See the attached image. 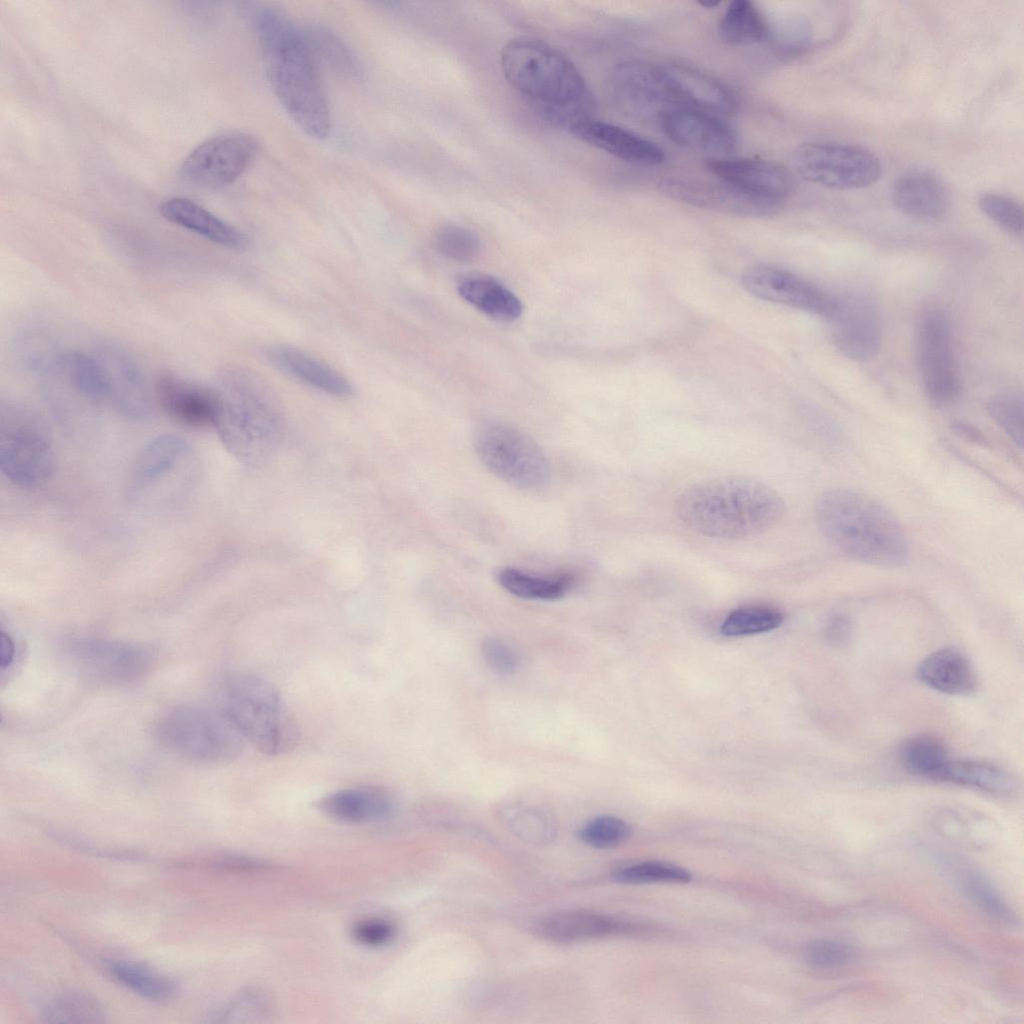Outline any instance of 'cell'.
Segmentation results:
<instances>
[{
	"mask_svg": "<svg viewBox=\"0 0 1024 1024\" xmlns=\"http://www.w3.org/2000/svg\"><path fill=\"white\" fill-rule=\"evenodd\" d=\"M324 815L339 822L363 824L389 817L396 807L393 793L377 785L340 789L321 797L316 803Z\"/></svg>",
	"mask_w": 1024,
	"mask_h": 1024,
	"instance_id": "24",
	"label": "cell"
},
{
	"mask_svg": "<svg viewBox=\"0 0 1024 1024\" xmlns=\"http://www.w3.org/2000/svg\"><path fill=\"white\" fill-rule=\"evenodd\" d=\"M43 1016L53 1023H94L102 1020L99 1003L84 994H66L48 1003Z\"/></svg>",
	"mask_w": 1024,
	"mask_h": 1024,
	"instance_id": "42",
	"label": "cell"
},
{
	"mask_svg": "<svg viewBox=\"0 0 1024 1024\" xmlns=\"http://www.w3.org/2000/svg\"><path fill=\"white\" fill-rule=\"evenodd\" d=\"M783 613L768 605H747L728 614L720 629L725 636H745L767 632L779 627Z\"/></svg>",
	"mask_w": 1024,
	"mask_h": 1024,
	"instance_id": "39",
	"label": "cell"
},
{
	"mask_svg": "<svg viewBox=\"0 0 1024 1024\" xmlns=\"http://www.w3.org/2000/svg\"><path fill=\"white\" fill-rule=\"evenodd\" d=\"M933 780L975 788L995 795H1011L1015 778L1003 768L982 761L948 760Z\"/></svg>",
	"mask_w": 1024,
	"mask_h": 1024,
	"instance_id": "32",
	"label": "cell"
},
{
	"mask_svg": "<svg viewBox=\"0 0 1024 1024\" xmlns=\"http://www.w3.org/2000/svg\"><path fill=\"white\" fill-rule=\"evenodd\" d=\"M475 448L490 472L516 487L539 489L550 479V463L543 449L510 424H482L476 432Z\"/></svg>",
	"mask_w": 1024,
	"mask_h": 1024,
	"instance_id": "9",
	"label": "cell"
},
{
	"mask_svg": "<svg viewBox=\"0 0 1024 1024\" xmlns=\"http://www.w3.org/2000/svg\"><path fill=\"white\" fill-rule=\"evenodd\" d=\"M272 1002L262 989L248 988L235 995L217 1013L219 1022H257L268 1016Z\"/></svg>",
	"mask_w": 1024,
	"mask_h": 1024,
	"instance_id": "44",
	"label": "cell"
},
{
	"mask_svg": "<svg viewBox=\"0 0 1024 1024\" xmlns=\"http://www.w3.org/2000/svg\"><path fill=\"white\" fill-rule=\"evenodd\" d=\"M657 122L664 134L682 147L729 154L738 141L733 129L717 115L685 106H674L662 112Z\"/></svg>",
	"mask_w": 1024,
	"mask_h": 1024,
	"instance_id": "18",
	"label": "cell"
},
{
	"mask_svg": "<svg viewBox=\"0 0 1024 1024\" xmlns=\"http://www.w3.org/2000/svg\"><path fill=\"white\" fill-rule=\"evenodd\" d=\"M615 107L637 120L658 119L666 109L678 106L660 66L638 60L616 65L608 79Z\"/></svg>",
	"mask_w": 1024,
	"mask_h": 1024,
	"instance_id": "15",
	"label": "cell"
},
{
	"mask_svg": "<svg viewBox=\"0 0 1024 1024\" xmlns=\"http://www.w3.org/2000/svg\"><path fill=\"white\" fill-rule=\"evenodd\" d=\"M987 410L995 423L1020 448L1024 439V408L1022 400L1012 396H998L987 403Z\"/></svg>",
	"mask_w": 1024,
	"mask_h": 1024,
	"instance_id": "48",
	"label": "cell"
},
{
	"mask_svg": "<svg viewBox=\"0 0 1024 1024\" xmlns=\"http://www.w3.org/2000/svg\"><path fill=\"white\" fill-rule=\"evenodd\" d=\"M776 34L779 46L788 55H798L804 52L812 41L811 25L800 16L785 20L780 24Z\"/></svg>",
	"mask_w": 1024,
	"mask_h": 1024,
	"instance_id": "52",
	"label": "cell"
},
{
	"mask_svg": "<svg viewBox=\"0 0 1024 1024\" xmlns=\"http://www.w3.org/2000/svg\"><path fill=\"white\" fill-rule=\"evenodd\" d=\"M220 412L215 429L225 447L246 463H258L277 446L282 417L268 383L254 371L226 367L216 389Z\"/></svg>",
	"mask_w": 1024,
	"mask_h": 1024,
	"instance_id": "5",
	"label": "cell"
},
{
	"mask_svg": "<svg viewBox=\"0 0 1024 1024\" xmlns=\"http://www.w3.org/2000/svg\"><path fill=\"white\" fill-rule=\"evenodd\" d=\"M661 68L678 106L714 115H730L737 109L733 91L717 78L680 63L667 64Z\"/></svg>",
	"mask_w": 1024,
	"mask_h": 1024,
	"instance_id": "21",
	"label": "cell"
},
{
	"mask_svg": "<svg viewBox=\"0 0 1024 1024\" xmlns=\"http://www.w3.org/2000/svg\"><path fill=\"white\" fill-rule=\"evenodd\" d=\"M900 760L911 773L934 779L938 771L949 760L943 743L935 737L917 735L903 742Z\"/></svg>",
	"mask_w": 1024,
	"mask_h": 1024,
	"instance_id": "37",
	"label": "cell"
},
{
	"mask_svg": "<svg viewBox=\"0 0 1024 1024\" xmlns=\"http://www.w3.org/2000/svg\"><path fill=\"white\" fill-rule=\"evenodd\" d=\"M794 164L806 181L836 190L871 186L882 172L878 157L870 150L830 141L803 143L794 153Z\"/></svg>",
	"mask_w": 1024,
	"mask_h": 1024,
	"instance_id": "12",
	"label": "cell"
},
{
	"mask_svg": "<svg viewBox=\"0 0 1024 1024\" xmlns=\"http://www.w3.org/2000/svg\"><path fill=\"white\" fill-rule=\"evenodd\" d=\"M508 827L519 838L535 844H543L554 839L555 823L545 812L527 806H515L508 809L504 816Z\"/></svg>",
	"mask_w": 1024,
	"mask_h": 1024,
	"instance_id": "43",
	"label": "cell"
},
{
	"mask_svg": "<svg viewBox=\"0 0 1024 1024\" xmlns=\"http://www.w3.org/2000/svg\"><path fill=\"white\" fill-rule=\"evenodd\" d=\"M258 142L244 132H228L198 145L183 161L181 177L193 186L218 189L237 180L251 165Z\"/></svg>",
	"mask_w": 1024,
	"mask_h": 1024,
	"instance_id": "14",
	"label": "cell"
},
{
	"mask_svg": "<svg viewBox=\"0 0 1024 1024\" xmlns=\"http://www.w3.org/2000/svg\"><path fill=\"white\" fill-rule=\"evenodd\" d=\"M657 186L662 194L683 204L743 217H770L783 205L781 200L755 195L721 180L669 177Z\"/></svg>",
	"mask_w": 1024,
	"mask_h": 1024,
	"instance_id": "16",
	"label": "cell"
},
{
	"mask_svg": "<svg viewBox=\"0 0 1024 1024\" xmlns=\"http://www.w3.org/2000/svg\"><path fill=\"white\" fill-rule=\"evenodd\" d=\"M706 167L721 181L771 199L783 201L793 185L784 167L767 160L716 157L708 160Z\"/></svg>",
	"mask_w": 1024,
	"mask_h": 1024,
	"instance_id": "22",
	"label": "cell"
},
{
	"mask_svg": "<svg viewBox=\"0 0 1024 1024\" xmlns=\"http://www.w3.org/2000/svg\"><path fill=\"white\" fill-rule=\"evenodd\" d=\"M221 707L244 739L259 752L279 756L300 740L299 724L278 689L252 673H237L224 683Z\"/></svg>",
	"mask_w": 1024,
	"mask_h": 1024,
	"instance_id": "6",
	"label": "cell"
},
{
	"mask_svg": "<svg viewBox=\"0 0 1024 1024\" xmlns=\"http://www.w3.org/2000/svg\"><path fill=\"white\" fill-rule=\"evenodd\" d=\"M675 513L690 529L721 539H745L773 528L785 513L781 495L744 476L698 482L683 490Z\"/></svg>",
	"mask_w": 1024,
	"mask_h": 1024,
	"instance_id": "2",
	"label": "cell"
},
{
	"mask_svg": "<svg viewBox=\"0 0 1024 1024\" xmlns=\"http://www.w3.org/2000/svg\"><path fill=\"white\" fill-rule=\"evenodd\" d=\"M718 34L725 44L747 46L768 38L770 27L753 2L734 0L719 22Z\"/></svg>",
	"mask_w": 1024,
	"mask_h": 1024,
	"instance_id": "34",
	"label": "cell"
},
{
	"mask_svg": "<svg viewBox=\"0 0 1024 1024\" xmlns=\"http://www.w3.org/2000/svg\"><path fill=\"white\" fill-rule=\"evenodd\" d=\"M852 956V948L846 943L836 940H814L805 949L806 961L812 966L821 968L843 966L852 959Z\"/></svg>",
	"mask_w": 1024,
	"mask_h": 1024,
	"instance_id": "50",
	"label": "cell"
},
{
	"mask_svg": "<svg viewBox=\"0 0 1024 1024\" xmlns=\"http://www.w3.org/2000/svg\"><path fill=\"white\" fill-rule=\"evenodd\" d=\"M154 732L169 754L201 766L233 762L246 741L222 708L202 704L168 710L156 722Z\"/></svg>",
	"mask_w": 1024,
	"mask_h": 1024,
	"instance_id": "7",
	"label": "cell"
},
{
	"mask_svg": "<svg viewBox=\"0 0 1024 1024\" xmlns=\"http://www.w3.org/2000/svg\"><path fill=\"white\" fill-rule=\"evenodd\" d=\"M700 4L702 6H704V7H706V8L707 7L708 8H712V7L718 6L720 4V2L719 1H706V2H701Z\"/></svg>",
	"mask_w": 1024,
	"mask_h": 1024,
	"instance_id": "56",
	"label": "cell"
},
{
	"mask_svg": "<svg viewBox=\"0 0 1024 1024\" xmlns=\"http://www.w3.org/2000/svg\"><path fill=\"white\" fill-rule=\"evenodd\" d=\"M978 206L988 218L1005 231L1022 235L1023 209L1014 199L997 193H984L978 199Z\"/></svg>",
	"mask_w": 1024,
	"mask_h": 1024,
	"instance_id": "47",
	"label": "cell"
},
{
	"mask_svg": "<svg viewBox=\"0 0 1024 1024\" xmlns=\"http://www.w3.org/2000/svg\"><path fill=\"white\" fill-rule=\"evenodd\" d=\"M632 835L631 826L623 819L602 815L585 823L578 832L579 839L595 849L615 848L625 843Z\"/></svg>",
	"mask_w": 1024,
	"mask_h": 1024,
	"instance_id": "46",
	"label": "cell"
},
{
	"mask_svg": "<svg viewBox=\"0 0 1024 1024\" xmlns=\"http://www.w3.org/2000/svg\"><path fill=\"white\" fill-rule=\"evenodd\" d=\"M197 476L198 462L190 445L179 436H158L136 458L127 495L141 507L166 508L194 488Z\"/></svg>",
	"mask_w": 1024,
	"mask_h": 1024,
	"instance_id": "8",
	"label": "cell"
},
{
	"mask_svg": "<svg viewBox=\"0 0 1024 1024\" xmlns=\"http://www.w3.org/2000/svg\"><path fill=\"white\" fill-rule=\"evenodd\" d=\"M503 75L546 118L569 125L590 118L593 95L574 63L539 39L518 37L501 50Z\"/></svg>",
	"mask_w": 1024,
	"mask_h": 1024,
	"instance_id": "3",
	"label": "cell"
},
{
	"mask_svg": "<svg viewBox=\"0 0 1024 1024\" xmlns=\"http://www.w3.org/2000/svg\"><path fill=\"white\" fill-rule=\"evenodd\" d=\"M851 621L843 614H834L825 628L826 638L834 644H844L851 635Z\"/></svg>",
	"mask_w": 1024,
	"mask_h": 1024,
	"instance_id": "53",
	"label": "cell"
},
{
	"mask_svg": "<svg viewBox=\"0 0 1024 1024\" xmlns=\"http://www.w3.org/2000/svg\"><path fill=\"white\" fill-rule=\"evenodd\" d=\"M107 969L124 986L151 1001H166L177 991L173 980L139 963L111 961Z\"/></svg>",
	"mask_w": 1024,
	"mask_h": 1024,
	"instance_id": "36",
	"label": "cell"
},
{
	"mask_svg": "<svg viewBox=\"0 0 1024 1024\" xmlns=\"http://www.w3.org/2000/svg\"><path fill=\"white\" fill-rule=\"evenodd\" d=\"M917 678L938 692L966 696L977 687L975 672L966 657L953 648H942L924 658Z\"/></svg>",
	"mask_w": 1024,
	"mask_h": 1024,
	"instance_id": "29",
	"label": "cell"
},
{
	"mask_svg": "<svg viewBox=\"0 0 1024 1024\" xmlns=\"http://www.w3.org/2000/svg\"><path fill=\"white\" fill-rule=\"evenodd\" d=\"M814 517L822 535L852 559L882 567H900L909 559V542L897 517L863 492L836 488L821 493Z\"/></svg>",
	"mask_w": 1024,
	"mask_h": 1024,
	"instance_id": "4",
	"label": "cell"
},
{
	"mask_svg": "<svg viewBox=\"0 0 1024 1024\" xmlns=\"http://www.w3.org/2000/svg\"><path fill=\"white\" fill-rule=\"evenodd\" d=\"M834 323L833 343L845 357L867 362L873 359L881 346V327L878 313L865 297L851 295L839 299Z\"/></svg>",
	"mask_w": 1024,
	"mask_h": 1024,
	"instance_id": "19",
	"label": "cell"
},
{
	"mask_svg": "<svg viewBox=\"0 0 1024 1024\" xmlns=\"http://www.w3.org/2000/svg\"><path fill=\"white\" fill-rule=\"evenodd\" d=\"M156 398L175 422L189 428H215L220 412L216 389L164 374L156 383Z\"/></svg>",
	"mask_w": 1024,
	"mask_h": 1024,
	"instance_id": "20",
	"label": "cell"
},
{
	"mask_svg": "<svg viewBox=\"0 0 1024 1024\" xmlns=\"http://www.w3.org/2000/svg\"><path fill=\"white\" fill-rule=\"evenodd\" d=\"M691 873L678 865L662 861H646L622 867L613 873L614 881L621 884L651 883L683 884L691 880Z\"/></svg>",
	"mask_w": 1024,
	"mask_h": 1024,
	"instance_id": "41",
	"label": "cell"
},
{
	"mask_svg": "<svg viewBox=\"0 0 1024 1024\" xmlns=\"http://www.w3.org/2000/svg\"><path fill=\"white\" fill-rule=\"evenodd\" d=\"M59 366L77 393L91 400L107 399V376L97 355L71 351L60 357Z\"/></svg>",
	"mask_w": 1024,
	"mask_h": 1024,
	"instance_id": "35",
	"label": "cell"
},
{
	"mask_svg": "<svg viewBox=\"0 0 1024 1024\" xmlns=\"http://www.w3.org/2000/svg\"><path fill=\"white\" fill-rule=\"evenodd\" d=\"M315 58H319L334 72L348 79L360 76V66L347 45L332 31L314 27L305 31Z\"/></svg>",
	"mask_w": 1024,
	"mask_h": 1024,
	"instance_id": "38",
	"label": "cell"
},
{
	"mask_svg": "<svg viewBox=\"0 0 1024 1024\" xmlns=\"http://www.w3.org/2000/svg\"><path fill=\"white\" fill-rule=\"evenodd\" d=\"M267 357L284 374L323 393L339 398L355 393L353 384L344 375L302 350L279 345L270 348Z\"/></svg>",
	"mask_w": 1024,
	"mask_h": 1024,
	"instance_id": "28",
	"label": "cell"
},
{
	"mask_svg": "<svg viewBox=\"0 0 1024 1024\" xmlns=\"http://www.w3.org/2000/svg\"><path fill=\"white\" fill-rule=\"evenodd\" d=\"M892 201L904 215L922 221L943 216L950 205L947 187L936 176L925 171H909L892 187Z\"/></svg>",
	"mask_w": 1024,
	"mask_h": 1024,
	"instance_id": "27",
	"label": "cell"
},
{
	"mask_svg": "<svg viewBox=\"0 0 1024 1024\" xmlns=\"http://www.w3.org/2000/svg\"><path fill=\"white\" fill-rule=\"evenodd\" d=\"M958 874L963 890L982 911L1007 923L1016 921V915L1004 897L981 874L969 868H961Z\"/></svg>",
	"mask_w": 1024,
	"mask_h": 1024,
	"instance_id": "40",
	"label": "cell"
},
{
	"mask_svg": "<svg viewBox=\"0 0 1024 1024\" xmlns=\"http://www.w3.org/2000/svg\"><path fill=\"white\" fill-rule=\"evenodd\" d=\"M0 467L14 485L36 488L51 477L54 470L52 439L34 414L20 408L2 411L0 428Z\"/></svg>",
	"mask_w": 1024,
	"mask_h": 1024,
	"instance_id": "10",
	"label": "cell"
},
{
	"mask_svg": "<svg viewBox=\"0 0 1024 1024\" xmlns=\"http://www.w3.org/2000/svg\"><path fill=\"white\" fill-rule=\"evenodd\" d=\"M496 578L507 592L528 600H557L565 596L575 585V577L568 573L536 575L514 567L501 568Z\"/></svg>",
	"mask_w": 1024,
	"mask_h": 1024,
	"instance_id": "33",
	"label": "cell"
},
{
	"mask_svg": "<svg viewBox=\"0 0 1024 1024\" xmlns=\"http://www.w3.org/2000/svg\"><path fill=\"white\" fill-rule=\"evenodd\" d=\"M916 364L923 391L936 406H947L957 400L961 383L955 360L951 329L945 315L938 310L926 312L916 334Z\"/></svg>",
	"mask_w": 1024,
	"mask_h": 1024,
	"instance_id": "13",
	"label": "cell"
},
{
	"mask_svg": "<svg viewBox=\"0 0 1024 1024\" xmlns=\"http://www.w3.org/2000/svg\"><path fill=\"white\" fill-rule=\"evenodd\" d=\"M457 290L467 303L492 320L510 323L522 314L520 299L492 276L480 273L465 275L459 279Z\"/></svg>",
	"mask_w": 1024,
	"mask_h": 1024,
	"instance_id": "31",
	"label": "cell"
},
{
	"mask_svg": "<svg viewBox=\"0 0 1024 1024\" xmlns=\"http://www.w3.org/2000/svg\"><path fill=\"white\" fill-rule=\"evenodd\" d=\"M741 282L757 298L803 310L830 322L838 311V298L780 268L766 265L749 267L742 273Z\"/></svg>",
	"mask_w": 1024,
	"mask_h": 1024,
	"instance_id": "17",
	"label": "cell"
},
{
	"mask_svg": "<svg viewBox=\"0 0 1024 1024\" xmlns=\"http://www.w3.org/2000/svg\"><path fill=\"white\" fill-rule=\"evenodd\" d=\"M161 215L170 222L193 231L202 237L230 249H242L245 238L233 226L218 218L192 200L173 197L159 207Z\"/></svg>",
	"mask_w": 1024,
	"mask_h": 1024,
	"instance_id": "30",
	"label": "cell"
},
{
	"mask_svg": "<svg viewBox=\"0 0 1024 1024\" xmlns=\"http://www.w3.org/2000/svg\"><path fill=\"white\" fill-rule=\"evenodd\" d=\"M481 651L488 667L499 675H512L520 666L517 651L501 638H485L481 645Z\"/></svg>",
	"mask_w": 1024,
	"mask_h": 1024,
	"instance_id": "51",
	"label": "cell"
},
{
	"mask_svg": "<svg viewBox=\"0 0 1024 1024\" xmlns=\"http://www.w3.org/2000/svg\"><path fill=\"white\" fill-rule=\"evenodd\" d=\"M256 33L279 103L304 133L325 139L331 130L330 110L305 31L284 11L266 7L256 15Z\"/></svg>",
	"mask_w": 1024,
	"mask_h": 1024,
	"instance_id": "1",
	"label": "cell"
},
{
	"mask_svg": "<svg viewBox=\"0 0 1024 1024\" xmlns=\"http://www.w3.org/2000/svg\"><path fill=\"white\" fill-rule=\"evenodd\" d=\"M629 925L610 915L589 910H566L536 922L534 933L553 943H580L622 934Z\"/></svg>",
	"mask_w": 1024,
	"mask_h": 1024,
	"instance_id": "25",
	"label": "cell"
},
{
	"mask_svg": "<svg viewBox=\"0 0 1024 1024\" xmlns=\"http://www.w3.org/2000/svg\"><path fill=\"white\" fill-rule=\"evenodd\" d=\"M570 131L578 140L629 163L655 166L664 162V151L654 142L622 127L584 119Z\"/></svg>",
	"mask_w": 1024,
	"mask_h": 1024,
	"instance_id": "23",
	"label": "cell"
},
{
	"mask_svg": "<svg viewBox=\"0 0 1024 1024\" xmlns=\"http://www.w3.org/2000/svg\"><path fill=\"white\" fill-rule=\"evenodd\" d=\"M350 934L359 945L380 948L393 941L396 936V927L387 919L368 917L356 921L351 926Z\"/></svg>",
	"mask_w": 1024,
	"mask_h": 1024,
	"instance_id": "49",
	"label": "cell"
},
{
	"mask_svg": "<svg viewBox=\"0 0 1024 1024\" xmlns=\"http://www.w3.org/2000/svg\"><path fill=\"white\" fill-rule=\"evenodd\" d=\"M15 656V646L9 634L1 631L0 635V665L2 669L8 668Z\"/></svg>",
	"mask_w": 1024,
	"mask_h": 1024,
	"instance_id": "54",
	"label": "cell"
},
{
	"mask_svg": "<svg viewBox=\"0 0 1024 1024\" xmlns=\"http://www.w3.org/2000/svg\"><path fill=\"white\" fill-rule=\"evenodd\" d=\"M434 244L444 257L462 263L475 260L482 247L476 233L454 224L440 227L435 233Z\"/></svg>",
	"mask_w": 1024,
	"mask_h": 1024,
	"instance_id": "45",
	"label": "cell"
},
{
	"mask_svg": "<svg viewBox=\"0 0 1024 1024\" xmlns=\"http://www.w3.org/2000/svg\"><path fill=\"white\" fill-rule=\"evenodd\" d=\"M65 654L83 680L109 687L141 681L155 662V653L146 644L98 637L69 640Z\"/></svg>",
	"mask_w": 1024,
	"mask_h": 1024,
	"instance_id": "11",
	"label": "cell"
},
{
	"mask_svg": "<svg viewBox=\"0 0 1024 1024\" xmlns=\"http://www.w3.org/2000/svg\"><path fill=\"white\" fill-rule=\"evenodd\" d=\"M952 427L956 431V433H958L959 435H961V436H963V437H965V438H967V439H969L971 441H974V442L981 441V442H983V436L974 427H971V426H969V425H967L965 423H962V422H954Z\"/></svg>",
	"mask_w": 1024,
	"mask_h": 1024,
	"instance_id": "55",
	"label": "cell"
},
{
	"mask_svg": "<svg viewBox=\"0 0 1024 1024\" xmlns=\"http://www.w3.org/2000/svg\"><path fill=\"white\" fill-rule=\"evenodd\" d=\"M103 364L108 382V397L114 407L132 419H143L150 413L148 394L141 373L125 353L104 347L97 355Z\"/></svg>",
	"mask_w": 1024,
	"mask_h": 1024,
	"instance_id": "26",
	"label": "cell"
}]
</instances>
